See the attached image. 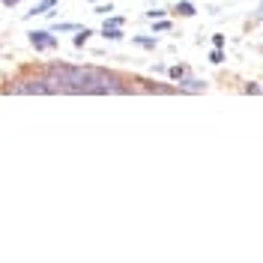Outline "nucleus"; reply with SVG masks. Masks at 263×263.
<instances>
[{
    "instance_id": "1",
    "label": "nucleus",
    "mask_w": 263,
    "mask_h": 263,
    "mask_svg": "<svg viewBox=\"0 0 263 263\" xmlns=\"http://www.w3.org/2000/svg\"><path fill=\"white\" fill-rule=\"evenodd\" d=\"M6 93H12V96H54V90H51V84L45 81L42 72H39V75H24V78L9 81Z\"/></svg>"
},
{
    "instance_id": "2",
    "label": "nucleus",
    "mask_w": 263,
    "mask_h": 263,
    "mask_svg": "<svg viewBox=\"0 0 263 263\" xmlns=\"http://www.w3.org/2000/svg\"><path fill=\"white\" fill-rule=\"evenodd\" d=\"M27 39H30V45L36 51H57V45H60V39L54 36V30H30Z\"/></svg>"
},
{
    "instance_id": "3",
    "label": "nucleus",
    "mask_w": 263,
    "mask_h": 263,
    "mask_svg": "<svg viewBox=\"0 0 263 263\" xmlns=\"http://www.w3.org/2000/svg\"><path fill=\"white\" fill-rule=\"evenodd\" d=\"M174 87H177V93H203L206 90V84L200 78H189V75H182L180 81H174Z\"/></svg>"
},
{
    "instance_id": "4",
    "label": "nucleus",
    "mask_w": 263,
    "mask_h": 263,
    "mask_svg": "<svg viewBox=\"0 0 263 263\" xmlns=\"http://www.w3.org/2000/svg\"><path fill=\"white\" fill-rule=\"evenodd\" d=\"M57 3L60 0H39L36 6H33L30 12H24V18H36V15H48L51 9H57Z\"/></svg>"
},
{
    "instance_id": "5",
    "label": "nucleus",
    "mask_w": 263,
    "mask_h": 263,
    "mask_svg": "<svg viewBox=\"0 0 263 263\" xmlns=\"http://www.w3.org/2000/svg\"><path fill=\"white\" fill-rule=\"evenodd\" d=\"M132 45H138V48H144V51H156L159 48V36L156 33H149V36H132Z\"/></svg>"
},
{
    "instance_id": "6",
    "label": "nucleus",
    "mask_w": 263,
    "mask_h": 263,
    "mask_svg": "<svg viewBox=\"0 0 263 263\" xmlns=\"http://www.w3.org/2000/svg\"><path fill=\"white\" fill-rule=\"evenodd\" d=\"M174 12H177V15H180V18H192V15H195V12H197V9H195V3H192V0H180Z\"/></svg>"
},
{
    "instance_id": "7",
    "label": "nucleus",
    "mask_w": 263,
    "mask_h": 263,
    "mask_svg": "<svg viewBox=\"0 0 263 263\" xmlns=\"http://www.w3.org/2000/svg\"><path fill=\"white\" fill-rule=\"evenodd\" d=\"M90 36H93V30H90V27H78V30H75V39H72V45H75V48H84Z\"/></svg>"
},
{
    "instance_id": "8",
    "label": "nucleus",
    "mask_w": 263,
    "mask_h": 263,
    "mask_svg": "<svg viewBox=\"0 0 263 263\" xmlns=\"http://www.w3.org/2000/svg\"><path fill=\"white\" fill-rule=\"evenodd\" d=\"M164 75H167V78H171V81H180L182 75H189V66H167V72H164Z\"/></svg>"
},
{
    "instance_id": "9",
    "label": "nucleus",
    "mask_w": 263,
    "mask_h": 263,
    "mask_svg": "<svg viewBox=\"0 0 263 263\" xmlns=\"http://www.w3.org/2000/svg\"><path fill=\"white\" fill-rule=\"evenodd\" d=\"M102 36H105L108 42H120L126 33H123V27H102Z\"/></svg>"
},
{
    "instance_id": "10",
    "label": "nucleus",
    "mask_w": 263,
    "mask_h": 263,
    "mask_svg": "<svg viewBox=\"0 0 263 263\" xmlns=\"http://www.w3.org/2000/svg\"><path fill=\"white\" fill-rule=\"evenodd\" d=\"M78 27H81V24H72V21H57L51 30H54V33H75Z\"/></svg>"
},
{
    "instance_id": "11",
    "label": "nucleus",
    "mask_w": 263,
    "mask_h": 263,
    "mask_svg": "<svg viewBox=\"0 0 263 263\" xmlns=\"http://www.w3.org/2000/svg\"><path fill=\"white\" fill-rule=\"evenodd\" d=\"M123 24H126L123 15H105V24H102V27H123Z\"/></svg>"
},
{
    "instance_id": "12",
    "label": "nucleus",
    "mask_w": 263,
    "mask_h": 263,
    "mask_svg": "<svg viewBox=\"0 0 263 263\" xmlns=\"http://www.w3.org/2000/svg\"><path fill=\"white\" fill-rule=\"evenodd\" d=\"M171 30V21H167V18H156V21H153V33H167Z\"/></svg>"
},
{
    "instance_id": "13",
    "label": "nucleus",
    "mask_w": 263,
    "mask_h": 263,
    "mask_svg": "<svg viewBox=\"0 0 263 263\" xmlns=\"http://www.w3.org/2000/svg\"><path fill=\"white\" fill-rule=\"evenodd\" d=\"M210 63H215V66L224 63V48H213L210 51Z\"/></svg>"
},
{
    "instance_id": "14",
    "label": "nucleus",
    "mask_w": 263,
    "mask_h": 263,
    "mask_svg": "<svg viewBox=\"0 0 263 263\" xmlns=\"http://www.w3.org/2000/svg\"><path fill=\"white\" fill-rule=\"evenodd\" d=\"M260 93H263L260 84H246V96H260Z\"/></svg>"
},
{
    "instance_id": "15",
    "label": "nucleus",
    "mask_w": 263,
    "mask_h": 263,
    "mask_svg": "<svg viewBox=\"0 0 263 263\" xmlns=\"http://www.w3.org/2000/svg\"><path fill=\"white\" fill-rule=\"evenodd\" d=\"M108 12H114V6H111V3H99V6H96V15H108Z\"/></svg>"
},
{
    "instance_id": "16",
    "label": "nucleus",
    "mask_w": 263,
    "mask_h": 263,
    "mask_svg": "<svg viewBox=\"0 0 263 263\" xmlns=\"http://www.w3.org/2000/svg\"><path fill=\"white\" fill-rule=\"evenodd\" d=\"M213 48H224V33H215L213 36Z\"/></svg>"
},
{
    "instance_id": "17",
    "label": "nucleus",
    "mask_w": 263,
    "mask_h": 263,
    "mask_svg": "<svg viewBox=\"0 0 263 263\" xmlns=\"http://www.w3.org/2000/svg\"><path fill=\"white\" fill-rule=\"evenodd\" d=\"M164 15H167L164 9H149V12H147V18H149V21H156V18H164Z\"/></svg>"
},
{
    "instance_id": "18",
    "label": "nucleus",
    "mask_w": 263,
    "mask_h": 263,
    "mask_svg": "<svg viewBox=\"0 0 263 263\" xmlns=\"http://www.w3.org/2000/svg\"><path fill=\"white\" fill-rule=\"evenodd\" d=\"M0 3H3V6H6V9H12V6H18V3H21V0H0Z\"/></svg>"
},
{
    "instance_id": "19",
    "label": "nucleus",
    "mask_w": 263,
    "mask_h": 263,
    "mask_svg": "<svg viewBox=\"0 0 263 263\" xmlns=\"http://www.w3.org/2000/svg\"><path fill=\"white\" fill-rule=\"evenodd\" d=\"M90 3H99V0H90Z\"/></svg>"
}]
</instances>
